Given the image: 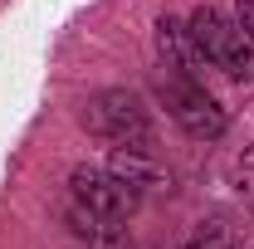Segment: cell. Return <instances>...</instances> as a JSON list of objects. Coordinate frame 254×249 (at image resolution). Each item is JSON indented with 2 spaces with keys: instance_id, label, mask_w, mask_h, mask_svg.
<instances>
[{
  "instance_id": "1",
  "label": "cell",
  "mask_w": 254,
  "mask_h": 249,
  "mask_svg": "<svg viewBox=\"0 0 254 249\" xmlns=\"http://www.w3.org/2000/svg\"><path fill=\"white\" fill-rule=\"evenodd\" d=\"M186 25H190V39L200 44L205 63L225 68L235 83H254V39L240 30L235 15H225L215 5H200V10H190Z\"/></svg>"
},
{
  "instance_id": "2",
  "label": "cell",
  "mask_w": 254,
  "mask_h": 249,
  "mask_svg": "<svg viewBox=\"0 0 254 249\" xmlns=\"http://www.w3.org/2000/svg\"><path fill=\"white\" fill-rule=\"evenodd\" d=\"M83 127L113 142V147H152V118L147 103L127 88H103L83 103Z\"/></svg>"
},
{
  "instance_id": "3",
  "label": "cell",
  "mask_w": 254,
  "mask_h": 249,
  "mask_svg": "<svg viewBox=\"0 0 254 249\" xmlns=\"http://www.w3.org/2000/svg\"><path fill=\"white\" fill-rule=\"evenodd\" d=\"M161 98H166V113L186 127L195 142H215V137H225V108L205 93L200 78L166 73V78H161Z\"/></svg>"
},
{
  "instance_id": "4",
  "label": "cell",
  "mask_w": 254,
  "mask_h": 249,
  "mask_svg": "<svg viewBox=\"0 0 254 249\" xmlns=\"http://www.w3.org/2000/svg\"><path fill=\"white\" fill-rule=\"evenodd\" d=\"M68 195H73L78 205L98 210V215H108V220H127L137 210V190L127 186L118 171H108V166H73Z\"/></svg>"
},
{
  "instance_id": "5",
  "label": "cell",
  "mask_w": 254,
  "mask_h": 249,
  "mask_svg": "<svg viewBox=\"0 0 254 249\" xmlns=\"http://www.w3.org/2000/svg\"><path fill=\"white\" fill-rule=\"evenodd\" d=\"M157 44H161V59H166V73H186V78H195V73L205 68V54H200V44L190 39V25L171 20V15L157 20Z\"/></svg>"
},
{
  "instance_id": "6",
  "label": "cell",
  "mask_w": 254,
  "mask_h": 249,
  "mask_svg": "<svg viewBox=\"0 0 254 249\" xmlns=\"http://www.w3.org/2000/svg\"><path fill=\"white\" fill-rule=\"evenodd\" d=\"M108 171H118V176H123L137 195H142L147 186H161V166L147 156V147H118V152H113V161H108Z\"/></svg>"
},
{
  "instance_id": "7",
  "label": "cell",
  "mask_w": 254,
  "mask_h": 249,
  "mask_svg": "<svg viewBox=\"0 0 254 249\" xmlns=\"http://www.w3.org/2000/svg\"><path fill=\"white\" fill-rule=\"evenodd\" d=\"M68 220H73V230L88 240V245H123V220H108L98 215V210H88V205H68Z\"/></svg>"
},
{
  "instance_id": "8",
  "label": "cell",
  "mask_w": 254,
  "mask_h": 249,
  "mask_svg": "<svg viewBox=\"0 0 254 249\" xmlns=\"http://www.w3.org/2000/svg\"><path fill=\"white\" fill-rule=\"evenodd\" d=\"M235 190H240V200L254 210V147H245V152L235 156Z\"/></svg>"
},
{
  "instance_id": "9",
  "label": "cell",
  "mask_w": 254,
  "mask_h": 249,
  "mask_svg": "<svg viewBox=\"0 0 254 249\" xmlns=\"http://www.w3.org/2000/svg\"><path fill=\"white\" fill-rule=\"evenodd\" d=\"M186 249H235V240H230L225 230H205V235H195Z\"/></svg>"
},
{
  "instance_id": "10",
  "label": "cell",
  "mask_w": 254,
  "mask_h": 249,
  "mask_svg": "<svg viewBox=\"0 0 254 249\" xmlns=\"http://www.w3.org/2000/svg\"><path fill=\"white\" fill-rule=\"evenodd\" d=\"M235 20H240V30L254 39V0H235Z\"/></svg>"
}]
</instances>
